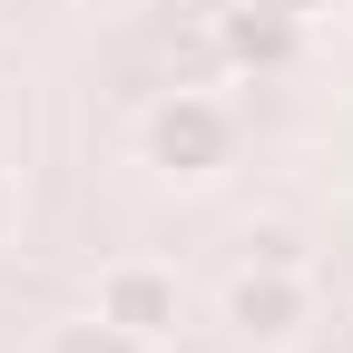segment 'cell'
<instances>
[{
  "label": "cell",
  "mask_w": 353,
  "mask_h": 353,
  "mask_svg": "<svg viewBox=\"0 0 353 353\" xmlns=\"http://www.w3.org/2000/svg\"><path fill=\"white\" fill-rule=\"evenodd\" d=\"M236 108L216 99V88H167V99H148L138 118V157L167 176V187H206V176L236 167Z\"/></svg>",
  "instance_id": "cell-1"
},
{
  "label": "cell",
  "mask_w": 353,
  "mask_h": 353,
  "mask_svg": "<svg viewBox=\"0 0 353 353\" xmlns=\"http://www.w3.org/2000/svg\"><path fill=\"white\" fill-rule=\"evenodd\" d=\"M216 324H226L236 343H255V353H294L304 334L324 324V304H314V275H304V265L245 255L226 275V294H216Z\"/></svg>",
  "instance_id": "cell-2"
},
{
  "label": "cell",
  "mask_w": 353,
  "mask_h": 353,
  "mask_svg": "<svg viewBox=\"0 0 353 353\" xmlns=\"http://www.w3.org/2000/svg\"><path fill=\"white\" fill-rule=\"evenodd\" d=\"M88 314H108V324H128L138 343L167 353L176 334H187V275L157 265V255H108L99 285H88Z\"/></svg>",
  "instance_id": "cell-3"
},
{
  "label": "cell",
  "mask_w": 353,
  "mask_h": 353,
  "mask_svg": "<svg viewBox=\"0 0 353 353\" xmlns=\"http://www.w3.org/2000/svg\"><path fill=\"white\" fill-rule=\"evenodd\" d=\"M294 50H304V20L255 10V0H226V10H216V59L226 69H285Z\"/></svg>",
  "instance_id": "cell-4"
},
{
  "label": "cell",
  "mask_w": 353,
  "mask_h": 353,
  "mask_svg": "<svg viewBox=\"0 0 353 353\" xmlns=\"http://www.w3.org/2000/svg\"><path fill=\"white\" fill-rule=\"evenodd\" d=\"M39 353H157V343H138V334L108 324V314H69V324L39 334Z\"/></svg>",
  "instance_id": "cell-5"
},
{
  "label": "cell",
  "mask_w": 353,
  "mask_h": 353,
  "mask_svg": "<svg viewBox=\"0 0 353 353\" xmlns=\"http://www.w3.org/2000/svg\"><path fill=\"white\" fill-rule=\"evenodd\" d=\"M245 255H265V265H304L294 226H245Z\"/></svg>",
  "instance_id": "cell-6"
},
{
  "label": "cell",
  "mask_w": 353,
  "mask_h": 353,
  "mask_svg": "<svg viewBox=\"0 0 353 353\" xmlns=\"http://www.w3.org/2000/svg\"><path fill=\"white\" fill-rule=\"evenodd\" d=\"M10 226H20V187H10V167H0V245H10Z\"/></svg>",
  "instance_id": "cell-7"
},
{
  "label": "cell",
  "mask_w": 353,
  "mask_h": 353,
  "mask_svg": "<svg viewBox=\"0 0 353 353\" xmlns=\"http://www.w3.org/2000/svg\"><path fill=\"white\" fill-rule=\"evenodd\" d=\"M255 10H285V20H314L324 0H255Z\"/></svg>",
  "instance_id": "cell-8"
},
{
  "label": "cell",
  "mask_w": 353,
  "mask_h": 353,
  "mask_svg": "<svg viewBox=\"0 0 353 353\" xmlns=\"http://www.w3.org/2000/svg\"><path fill=\"white\" fill-rule=\"evenodd\" d=\"M79 10H99V20H128V10H148V0H79Z\"/></svg>",
  "instance_id": "cell-9"
}]
</instances>
